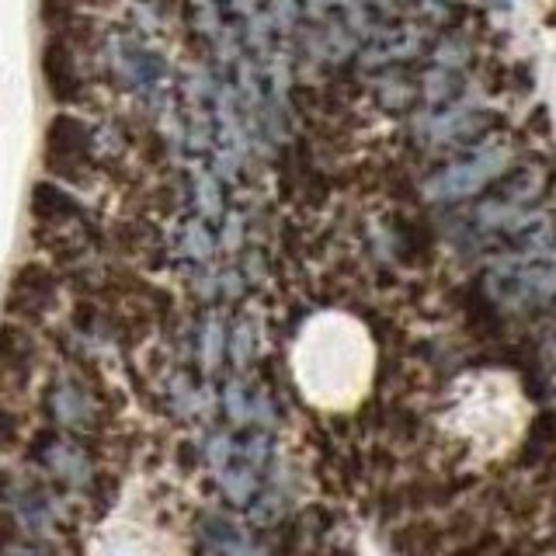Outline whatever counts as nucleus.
<instances>
[{
  "label": "nucleus",
  "instance_id": "1",
  "mask_svg": "<svg viewBox=\"0 0 556 556\" xmlns=\"http://www.w3.org/2000/svg\"><path fill=\"white\" fill-rule=\"evenodd\" d=\"M91 153V132L74 115H56L46 129V164L63 178H80V167Z\"/></svg>",
  "mask_w": 556,
  "mask_h": 556
},
{
  "label": "nucleus",
  "instance_id": "2",
  "mask_svg": "<svg viewBox=\"0 0 556 556\" xmlns=\"http://www.w3.org/2000/svg\"><path fill=\"white\" fill-rule=\"evenodd\" d=\"M42 77H46V87L49 94L70 104L80 98V74H77V63H74V52L63 39H52L46 49H42Z\"/></svg>",
  "mask_w": 556,
  "mask_h": 556
},
{
  "label": "nucleus",
  "instance_id": "3",
  "mask_svg": "<svg viewBox=\"0 0 556 556\" xmlns=\"http://www.w3.org/2000/svg\"><path fill=\"white\" fill-rule=\"evenodd\" d=\"M49 292H52V278H49V271L46 268H39V265H28V268H22L17 271V278H14V286H11V300H8V306L11 309H42L46 306V300H49Z\"/></svg>",
  "mask_w": 556,
  "mask_h": 556
},
{
  "label": "nucleus",
  "instance_id": "4",
  "mask_svg": "<svg viewBox=\"0 0 556 556\" xmlns=\"http://www.w3.org/2000/svg\"><path fill=\"white\" fill-rule=\"evenodd\" d=\"M31 362V344L22 327L4 324L0 327V372L4 376H25Z\"/></svg>",
  "mask_w": 556,
  "mask_h": 556
},
{
  "label": "nucleus",
  "instance_id": "5",
  "mask_svg": "<svg viewBox=\"0 0 556 556\" xmlns=\"http://www.w3.org/2000/svg\"><path fill=\"white\" fill-rule=\"evenodd\" d=\"M31 213L46 219V223H60L66 216H74L77 213V205L70 195H63L60 188H52V185H35V195H31Z\"/></svg>",
  "mask_w": 556,
  "mask_h": 556
},
{
  "label": "nucleus",
  "instance_id": "6",
  "mask_svg": "<svg viewBox=\"0 0 556 556\" xmlns=\"http://www.w3.org/2000/svg\"><path fill=\"white\" fill-rule=\"evenodd\" d=\"M17 439V425H14V414L8 407H0V448H8Z\"/></svg>",
  "mask_w": 556,
  "mask_h": 556
},
{
  "label": "nucleus",
  "instance_id": "7",
  "mask_svg": "<svg viewBox=\"0 0 556 556\" xmlns=\"http://www.w3.org/2000/svg\"><path fill=\"white\" fill-rule=\"evenodd\" d=\"M0 486H4V473H0Z\"/></svg>",
  "mask_w": 556,
  "mask_h": 556
}]
</instances>
